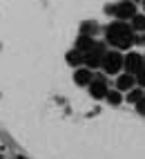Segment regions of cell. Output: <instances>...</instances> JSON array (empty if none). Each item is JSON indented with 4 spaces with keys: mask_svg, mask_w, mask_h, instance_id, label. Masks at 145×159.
<instances>
[{
    "mask_svg": "<svg viewBox=\"0 0 145 159\" xmlns=\"http://www.w3.org/2000/svg\"><path fill=\"white\" fill-rule=\"evenodd\" d=\"M136 40V34L130 27V23H123V20H112L105 27V45H109L112 49H130Z\"/></svg>",
    "mask_w": 145,
    "mask_h": 159,
    "instance_id": "1",
    "label": "cell"
},
{
    "mask_svg": "<svg viewBox=\"0 0 145 159\" xmlns=\"http://www.w3.org/2000/svg\"><path fill=\"white\" fill-rule=\"evenodd\" d=\"M105 14L116 20H123V23H130L139 14V9H136V2H132V0H118V2L105 5Z\"/></svg>",
    "mask_w": 145,
    "mask_h": 159,
    "instance_id": "2",
    "label": "cell"
},
{
    "mask_svg": "<svg viewBox=\"0 0 145 159\" xmlns=\"http://www.w3.org/2000/svg\"><path fill=\"white\" fill-rule=\"evenodd\" d=\"M123 65H125V54L118 49H107L105 58H103V74L105 76H118L123 72Z\"/></svg>",
    "mask_w": 145,
    "mask_h": 159,
    "instance_id": "3",
    "label": "cell"
},
{
    "mask_svg": "<svg viewBox=\"0 0 145 159\" xmlns=\"http://www.w3.org/2000/svg\"><path fill=\"white\" fill-rule=\"evenodd\" d=\"M105 54H107V45H105V43H96L94 49H89L87 54H85V67H89V70H100Z\"/></svg>",
    "mask_w": 145,
    "mask_h": 159,
    "instance_id": "4",
    "label": "cell"
},
{
    "mask_svg": "<svg viewBox=\"0 0 145 159\" xmlns=\"http://www.w3.org/2000/svg\"><path fill=\"white\" fill-rule=\"evenodd\" d=\"M145 70V58L143 54H139V52H125V65H123V72L132 74V76H136V74Z\"/></svg>",
    "mask_w": 145,
    "mask_h": 159,
    "instance_id": "5",
    "label": "cell"
},
{
    "mask_svg": "<svg viewBox=\"0 0 145 159\" xmlns=\"http://www.w3.org/2000/svg\"><path fill=\"white\" fill-rule=\"evenodd\" d=\"M89 94H92V99H105L107 97V92H109V83H107V76L105 74H94V81H92V85L87 88Z\"/></svg>",
    "mask_w": 145,
    "mask_h": 159,
    "instance_id": "6",
    "label": "cell"
},
{
    "mask_svg": "<svg viewBox=\"0 0 145 159\" xmlns=\"http://www.w3.org/2000/svg\"><path fill=\"white\" fill-rule=\"evenodd\" d=\"M94 70H89V67H78V70H74V83L76 85H80V88H89L92 85V81H94Z\"/></svg>",
    "mask_w": 145,
    "mask_h": 159,
    "instance_id": "7",
    "label": "cell"
},
{
    "mask_svg": "<svg viewBox=\"0 0 145 159\" xmlns=\"http://www.w3.org/2000/svg\"><path fill=\"white\" fill-rule=\"evenodd\" d=\"M136 88V79L132 76V74H127V72H121L118 76H116V90L118 92H130V90H134Z\"/></svg>",
    "mask_w": 145,
    "mask_h": 159,
    "instance_id": "8",
    "label": "cell"
},
{
    "mask_svg": "<svg viewBox=\"0 0 145 159\" xmlns=\"http://www.w3.org/2000/svg\"><path fill=\"white\" fill-rule=\"evenodd\" d=\"M98 31H100V25L96 23V20H83V23H80V36L94 38Z\"/></svg>",
    "mask_w": 145,
    "mask_h": 159,
    "instance_id": "9",
    "label": "cell"
},
{
    "mask_svg": "<svg viewBox=\"0 0 145 159\" xmlns=\"http://www.w3.org/2000/svg\"><path fill=\"white\" fill-rule=\"evenodd\" d=\"M65 61L69 63V65L71 67H83V65H85V54H80V52L78 49H69L67 52V56H65Z\"/></svg>",
    "mask_w": 145,
    "mask_h": 159,
    "instance_id": "10",
    "label": "cell"
},
{
    "mask_svg": "<svg viewBox=\"0 0 145 159\" xmlns=\"http://www.w3.org/2000/svg\"><path fill=\"white\" fill-rule=\"evenodd\" d=\"M94 45H96V40H94V38H89V36H78L74 49H78L80 54H87L89 49H94Z\"/></svg>",
    "mask_w": 145,
    "mask_h": 159,
    "instance_id": "11",
    "label": "cell"
},
{
    "mask_svg": "<svg viewBox=\"0 0 145 159\" xmlns=\"http://www.w3.org/2000/svg\"><path fill=\"white\" fill-rule=\"evenodd\" d=\"M130 27L134 29V34H139V31H145V14H136V16L130 20Z\"/></svg>",
    "mask_w": 145,
    "mask_h": 159,
    "instance_id": "12",
    "label": "cell"
},
{
    "mask_svg": "<svg viewBox=\"0 0 145 159\" xmlns=\"http://www.w3.org/2000/svg\"><path fill=\"white\" fill-rule=\"evenodd\" d=\"M143 99H145V90H141V88H134V90L127 92V103H132V105L141 103Z\"/></svg>",
    "mask_w": 145,
    "mask_h": 159,
    "instance_id": "13",
    "label": "cell"
},
{
    "mask_svg": "<svg viewBox=\"0 0 145 159\" xmlns=\"http://www.w3.org/2000/svg\"><path fill=\"white\" fill-rule=\"evenodd\" d=\"M105 101H107L109 105H121V103H123V92H118V90H112V88H109V92H107Z\"/></svg>",
    "mask_w": 145,
    "mask_h": 159,
    "instance_id": "14",
    "label": "cell"
},
{
    "mask_svg": "<svg viewBox=\"0 0 145 159\" xmlns=\"http://www.w3.org/2000/svg\"><path fill=\"white\" fill-rule=\"evenodd\" d=\"M134 79H136V88L145 90V70H141V72H139V74H136Z\"/></svg>",
    "mask_w": 145,
    "mask_h": 159,
    "instance_id": "15",
    "label": "cell"
},
{
    "mask_svg": "<svg viewBox=\"0 0 145 159\" xmlns=\"http://www.w3.org/2000/svg\"><path fill=\"white\" fill-rule=\"evenodd\" d=\"M134 108H136V112H139L141 116H145V99H143L141 103H136V105H134Z\"/></svg>",
    "mask_w": 145,
    "mask_h": 159,
    "instance_id": "16",
    "label": "cell"
},
{
    "mask_svg": "<svg viewBox=\"0 0 145 159\" xmlns=\"http://www.w3.org/2000/svg\"><path fill=\"white\" fill-rule=\"evenodd\" d=\"M141 2H143V14H145V0H141Z\"/></svg>",
    "mask_w": 145,
    "mask_h": 159,
    "instance_id": "17",
    "label": "cell"
},
{
    "mask_svg": "<svg viewBox=\"0 0 145 159\" xmlns=\"http://www.w3.org/2000/svg\"><path fill=\"white\" fill-rule=\"evenodd\" d=\"M132 2H139V0H132Z\"/></svg>",
    "mask_w": 145,
    "mask_h": 159,
    "instance_id": "18",
    "label": "cell"
},
{
    "mask_svg": "<svg viewBox=\"0 0 145 159\" xmlns=\"http://www.w3.org/2000/svg\"><path fill=\"white\" fill-rule=\"evenodd\" d=\"M143 58H145V54H143Z\"/></svg>",
    "mask_w": 145,
    "mask_h": 159,
    "instance_id": "19",
    "label": "cell"
}]
</instances>
